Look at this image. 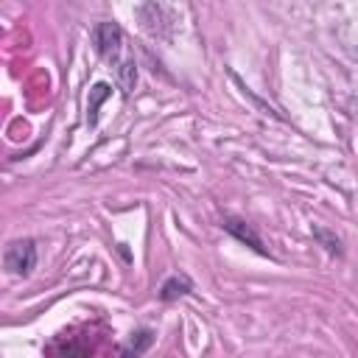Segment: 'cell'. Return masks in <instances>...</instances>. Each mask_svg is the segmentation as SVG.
<instances>
[{
    "label": "cell",
    "instance_id": "277c9868",
    "mask_svg": "<svg viewBox=\"0 0 358 358\" xmlns=\"http://www.w3.org/2000/svg\"><path fill=\"white\" fill-rule=\"evenodd\" d=\"M187 291H190V280H187V277H171V280L162 285L159 296H162V299H176V296H182V294H187Z\"/></svg>",
    "mask_w": 358,
    "mask_h": 358
},
{
    "label": "cell",
    "instance_id": "8992f818",
    "mask_svg": "<svg viewBox=\"0 0 358 358\" xmlns=\"http://www.w3.org/2000/svg\"><path fill=\"white\" fill-rule=\"evenodd\" d=\"M140 336H143L140 341H134V338H131V341L126 344V352H143V350L151 344V333H140Z\"/></svg>",
    "mask_w": 358,
    "mask_h": 358
},
{
    "label": "cell",
    "instance_id": "5b68a950",
    "mask_svg": "<svg viewBox=\"0 0 358 358\" xmlns=\"http://www.w3.org/2000/svg\"><path fill=\"white\" fill-rule=\"evenodd\" d=\"M313 235H316V238L324 243V249H327V252H333V255H341V241H338L336 235H330L327 229H319V227L313 229Z\"/></svg>",
    "mask_w": 358,
    "mask_h": 358
},
{
    "label": "cell",
    "instance_id": "7a4b0ae2",
    "mask_svg": "<svg viewBox=\"0 0 358 358\" xmlns=\"http://www.w3.org/2000/svg\"><path fill=\"white\" fill-rule=\"evenodd\" d=\"M92 39H95V48H98L101 56H115L123 45V31L115 22H101L92 31Z\"/></svg>",
    "mask_w": 358,
    "mask_h": 358
},
{
    "label": "cell",
    "instance_id": "6da1fadb",
    "mask_svg": "<svg viewBox=\"0 0 358 358\" xmlns=\"http://www.w3.org/2000/svg\"><path fill=\"white\" fill-rule=\"evenodd\" d=\"M6 268L11 274H28L34 266H36V246L34 241H14L8 249H6Z\"/></svg>",
    "mask_w": 358,
    "mask_h": 358
},
{
    "label": "cell",
    "instance_id": "3957f363",
    "mask_svg": "<svg viewBox=\"0 0 358 358\" xmlns=\"http://www.w3.org/2000/svg\"><path fill=\"white\" fill-rule=\"evenodd\" d=\"M224 229L227 232H232L238 241H243V243H249L255 252H260V255H266V249H263V241L257 238V232L249 227V224H243V221H238V218H224Z\"/></svg>",
    "mask_w": 358,
    "mask_h": 358
}]
</instances>
